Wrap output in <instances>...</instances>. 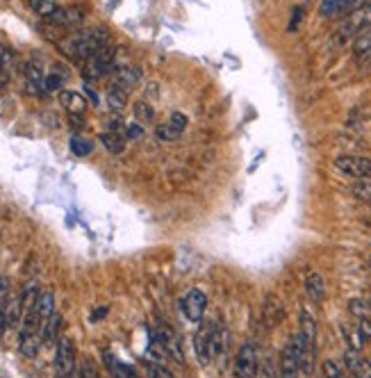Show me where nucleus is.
I'll return each instance as SVG.
<instances>
[{"label": "nucleus", "mask_w": 371, "mask_h": 378, "mask_svg": "<svg viewBox=\"0 0 371 378\" xmlns=\"http://www.w3.org/2000/svg\"><path fill=\"white\" fill-rule=\"evenodd\" d=\"M110 43V32L105 30L103 26H96V28H87V30H78V32L69 34L66 39H62L57 43L59 48L66 57L75 59V62H85L98 52L103 46Z\"/></svg>", "instance_id": "f257e3e1"}, {"label": "nucleus", "mask_w": 371, "mask_h": 378, "mask_svg": "<svg viewBox=\"0 0 371 378\" xmlns=\"http://www.w3.org/2000/svg\"><path fill=\"white\" fill-rule=\"evenodd\" d=\"M114 69H117V48L108 43V46H103L92 57L82 62V80H87L89 85V82L103 80L105 75H110Z\"/></svg>", "instance_id": "f03ea898"}, {"label": "nucleus", "mask_w": 371, "mask_h": 378, "mask_svg": "<svg viewBox=\"0 0 371 378\" xmlns=\"http://www.w3.org/2000/svg\"><path fill=\"white\" fill-rule=\"evenodd\" d=\"M303 349H305L303 335H301V332H294V335L290 337V342L285 344L283 353H280V367H278V376L280 378H299Z\"/></svg>", "instance_id": "7ed1b4c3"}, {"label": "nucleus", "mask_w": 371, "mask_h": 378, "mask_svg": "<svg viewBox=\"0 0 371 378\" xmlns=\"http://www.w3.org/2000/svg\"><path fill=\"white\" fill-rule=\"evenodd\" d=\"M371 28V3L358 7V10H353L351 14H346L342 17L337 26V37L342 41H348V39H355L360 32H365V30Z\"/></svg>", "instance_id": "20e7f679"}, {"label": "nucleus", "mask_w": 371, "mask_h": 378, "mask_svg": "<svg viewBox=\"0 0 371 378\" xmlns=\"http://www.w3.org/2000/svg\"><path fill=\"white\" fill-rule=\"evenodd\" d=\"M260 360H257V349L253 342H244L234 353L232 362V378H257Z\"/></svg>", "instance_id": "39448f33"}, {"label": "nucleus", "mask_w": 371, "mask_h": 378, "mask_svg": "<svg viewBox=\"0 0 371 378\" xmlns=\"http://www.w3.org/2000/svg\"><path fill=\"white\" fill-rule=\"evenodd\" d=\"M55 378H69L75 369V344L69 335H62L55 346Z\"/></svg>", "instance_id": "423d86ee"}, {"label": "nucleus", "mask_w": 371, "mask_h": 378, "mask_svg": "<svg viewBox=\"0 0 371 378\" xmlns=\"http://www.w3.org/2000/svg\"><path fill=\"white\" fill-rule=\"evenodd\" d=\"M205 308H208V294L199 290V287H192V290L185 292V297L180 299V310H183L185 319L192 321V324L203 321Z\"/></svg>", "instance_id": "0eeeda50"}, {"label": "nucleus", "mask_w": 371, "mask_h": 378, "mask_svg": "<svg viewBox=\"0 0 371 378\" xmlns=\"http://www.w3.org/2000/svg\"><path fill=\"white\" fill-rule=\"evenodd\" d=\"M335 169L339 173H344L348 178L362 180V178H371V160L362 155H339L335 157Z\"/></svg>", "instance_id": "6e6552de"}, {"label": "nucleus", "mask_w": 371, "mask_h": 378, "mask_svg": "<svg viewBox=\"0 0 371 378\" xmlns=\"http://www.w3.org/2000/svg\"><path fill=\"white\" fill-rule=\"evenodd\" d=\"M212 332H214L212 324H201L194 335V353L199 365L203 367H208L212 362Z\"/></svg>", "instance_id": "1a4fd4ad"}, {"label": "nucleus", "mask_w": 371, "mask_h": 378, "mask_svg": "<svg viewBox=\"0 0 371 378\" xmlns=\"http://www.w3.org/2000/svg\"><path fill=\"white\" fill-rule=\"evenodd\" d=\"M228 353H230V330L219 324V326H214V332H212V362H217L223 369Z\"/></svg>", "instance_id": "9d476101"}, {"label": "nucleus", "mask_w": 371, "mask_h": 378, "mask_svg": "<svg viewBox=\"0 0 371 378\" xmlns=\"http://www.w3.org/2000/svg\"><path fill=\"white\" fill-rule=\"evenodd\" d=\"M371 3V0H321L319 3V14L323 19H337V17H346L358 7Z\"/></svg>", "instance_id": "9b49d317"}, {"label": "nucleus", "mask_w": 371, "mask_h": 378, "mask_svg": "<svg viewBox=\"0 0 371 378\" xmlns=\"http://www.w3.org/2000/svg\"><path fill=\"white\" fill-rule=\"evenodd\" d=\"M110 82L130 94L141 82V69H137V66L132 64H121V66L117 64V69L110 73Z\"/></svg>", "instance_id": "f8f14e48"}, {"label": "nucleus", "mask_w": 371, "mask_h": 378, "mask_svg": "<svg viewBox=\"0 0 371 378\" xmlns=\"http://www.w3.org/2000/svg\"><path fill=\"white\" fill-rule=\"evenodd\" d=\"M155 337H157V342L162 344V349L171 355L173 360H178V362H185V353H183V344H180V337H178V332L169 328V326H157L155 328Z\"/></svg>", "instance_id": "ddd939ff"}, {"label": "nucleus", "mask_w": 371, "mask_h": 378, "mask_svg": "<svg viewBox=\"0 0 371 378\" xmlns=\"http://www.w3.org/2000/svg\"><path fill=\"white\" fill-rule=\"evenodd\" d=\"M285 319V306L276 294H267L262 304V321L267 328H276Z\"/></svg>", "instance_id": "4468645a"}, {"label": "nucleus", "mask_w": 371, "mask_h": 378, "mask_svg": "<svg viewBox=\"0 0 371 378\" xmlns=\"http://www.w3.org/2000/svg\"><path fill=\"white\" fill-rule=\"evenodd\" d=\"M82 21H85V10H80V7H57L48 23L52 28H78Z\"/></svg>", "instance_id": "2eb2a0df"}, {"label": "nucleus", "mask_w": 371, "mask_h": 378, "mask_svg": "<svg viewBox=\"0 0 371 378\" xmlns=\"http://www.w3.org/2000/svg\"><path fill=\"white\" fill-rule=\"evenodd\" d=\"M299 324H301V335H303V342H305V349H314L317 351V319L314 315L310 312L308 308L301 310V317H299Z\"/></svg>", "instance_id": "dca6fc26"}, {"label": "nucleus", "mask_w": 371, "mask_h": 378, "mask_svg": "<svg viewBox=\"0 0 371 378\" xmlns=\"http://www.w3.org/2000/svg\"><path fill=\"white\" fill-rule=\"evenodd\" d=\"M303 287H305V294L312 304H321V301L325 299V281L319 271H310V274L305 276Z\"/></svg>", "instance_id": "f3484780"}, {"label": "nucleus", "mask_w": 371, "mask_h": 378, "mask_svg": "<svg viewBox=\"0 0 371 378\" xmlns=\"http://www.w3.org/2000/svg\"><path fill=\"white\" fill-rule=\"evenodd\" d=\"M59 103H62V108L69 112V115H85L87 110V98L85 94L80 92H71V89H66V92H59Z\"/></svg>", "instance_id": "a211bd4d"}, {"label": "nucleus", "mask_w": 371, "mask_h": 378, "mask_svg": "<svg viewBox=\"0 0 371 378\" xmlns=\"http://www.w3.org/2000/svg\"><path fill=\"white\" fill-rule=\"evenodd\" d=\"M23 78H26V85L32 94L41 96L43 94V78L46 73L41 71V66L37 62H26L23 64Z\"/></svg>", "instance_id": "6ab92c4d"}, {"label": "nucleus", "mask_w": 371, "mask_h": 378, "mask_svg": "<svg viewBox=\"0 0 371 378\" xmlns=\"http://www.w3.org/2000/svg\"><path fill=\"white\" fill-rule=\"evenodd\" d=\"M59 330H62V315L59 312H52L46 321L41 324L39 328V335H41V342L43 344H52L59 339Z\"/></svg>", "instance_id": "aec40b11"}, {"label": "nucleus", "mask_w": 371, "mask_h": 378, "mask_svg": "<svg viewBox=\"0 0 371 378\" xmlns=\"http://www.w3.org/2000/svg\"><path fill=\"white\" fill-rule=\"evenodd\" d=\"M52 312H55V294H52V290H43V292H39V297H37V304H34V315H37V319H39V321L43 324Z\"/></svg>", "instance_id": "412c9836"}, {"label": "nucleus", "mask_w": 371, "mask_h": 378, "mask_svg": "<svg viewBox=\"0 0 371 378\" xmlns=\"http://www.w3.org/2000/svg\"><path fill=\"white\" fill-rule=\"evenodd\" d=\"M41 346H43V342H41L39 332H30V335L19 337V351H21L23 358H34V355L39 353Z\"/></svg>", "instance_id": "4be33fe9"}, {"label": "nucleus", "mask_w": 371, "mask_h": 378, "mask_svg": "<svg viewBox=\"0 0 371 378\" xmlns=\"http://www.w3.org/2000/svg\"><path fill=\"white\" fill-rule=\"evenodd\" d=\"M353 55L362 59V62H369L371 59V28L365 30V32H360L353 39Z\"/></svg>", "instance_id": "5701e85b"}, {"label": "nucleus", "mask_w": 371, "mask_h": 378, "mask_svg": "<svg viewBox=\"0 0 371 378\" xmlns=\"http://www.w3.org/2000/svg\"><path fill=\"white\" fill-rule=\"evenodd\" d=\"M126 103H128V92L126 89H121L117 85H108V105H110V110L114 112V115H121L126 108Z\"/></svg>", "instance_id": "b1692460"}, {"label": "nucleus", "mask_w": 371, "mask_h": 378, "mask_svg": "<svg viewBox=\"0 0 371 378\" xmlns=\"http://www.w3.org/2000/svg\"><path fill=\"white\" fill-rule=\"evenodd\" d=\"M105 362H108L110 372L114 378H139V374L134 372V369L130 365H126V362L117 360L112 353H105Z\"/></svg>", "instance_id": "393cba45"}, {"label": "nucleus", "mask_w": 371, "mask_h": 378, "mask_svg": "<svg viewBox=\"0 0 371 378\" xmlns=\"http://www.w3.org/2000/svg\"><path fill=\"white\" fill-rule=\"evenodd\" d=\"M339 330H342V337H344V342H346V349H351V351H362V346H365L367 342H365V337L360 335V330H358V326H339Z\"/></svg>", "instance_id": "a878e982"}, {"label": "nucleus", "mask_w": 371, "mask_h": 378, "mask_svg": "<svg viewBox=\"0 0 371 378\" xmlns=\"http://www.w3.org/2000/svg\"><path fill=\"white\" fill-rule=\"evenodd\" d=\"M101 143L108 148V153H112V155H121L126 150V137L123 135H119V132H103Z\"/></svg>", "instance_id": "bb28decb"}, {"label": "nucleus", "mask_w": 371, "mask_h": 378, "mask_svg": "<svg viewBox=\"0 0 371 378\" xmlns=\"http://www.w3.org/2000/svg\"><path fill=\"white\" fill-rule=\"evenodd\" d=\"M132 115L134 119H137V123L141 121V123H150V121L155 119V110H153V105L146 103V101H137L132 105Z\"/></svg>", "instance_id": "cd10ccee"}, {"label": "nucleus", "mask_w": 371, "mask_h": 378, "mask_svg": "<svg viewBox=\"0 0 371 378\" xmlns=\"http://www.w3.org/2000/svg\"><path fill=\"white\" fill-rule=\"evenodd\" d=\"M28 3H30V7H32L34 14H39V17L46 19V21L57 12L55 0H28Z\"/></svg>", "instance_id": "c85d7f7f"}, {"label": "nucleus", "mask_w": 371, "mask_h": 378, "mask_svg": "<svg viewBox=\"0 0 371 378\" xmlns=\"http://www.w3.org/2000/svg\"><path fill=\"white\" fill-rule=\"evenodd\" d=\"M348 312H351L353 317H358V319H362V317H369L371 315V301L362 299V297H355L348 301Z\"/></svg>", "instance_id": "c756f323"}, {"label": "nucleus", "mask_w": 371, "mask_h": 378, "mask_svg": "<svg viewBox=\"0 0 371 378\" xmlns=\"http://www.w3.org/2000/svg\"><path fill=\"white\" fill-rule=\"evenodd\" d=\"M351 194L355 196L358 201H365L371 203V178H362V180H355L351 185Z\"/></svg>", "instance_id": "7c9ffc66"}, {"label": "nucleus", "mask_w": 371, "mask_h": 378, "mask_svg": "<svg viewBox=\"0 0 371 378\" xmlns=\"http://www.w3.org/2000/svg\"><path fill=\"white\" fill-rule=\"evenodd\" d=\"M69 146H71V153L73 155H78V157H85L89 155L94 150V143L85 139V137H80V135H73L71 141H69Z\"/></svg>", "instance_id": "2f4dec72"}, {"label": "nucleus", "mask_w": 371, "mask_h": 378, "mask_svg": "<svg viewBox=\"0 0 371 378\" xmlns=\"http://www.w3.org/2000/svg\"><path fill=\"white\" fill-rule=\"evenodd\" d=\"M180 135L183 132H178L176 128H173L169 121L166 123H160L155 128V137L160 139V141H164V143H171V141H178L180 139Z\"/></svg>", "instance_id": "473e14b6"}, {"label": "nucleus", "mask_w": 371, "mask_h": 378, "mask_svg": "<svg viewBox=\"0 0 371 378\" xmlns=\"http://www.w3.org/2000/svg\"><path fill=\"white\" fill-rule=\"evenodd\" d=\"M321 376H323V378H344V369L339 367V362H337V360L325 358V360L321 362Z\"/></svg>", "instance_id": "72a5a7b5"}, {"label": "nucleus", "mask_w": 371, "mask_h": 378, "mask_svg": "<svg viewBox=\"0 0 371 378\" xmlns=\"http://www.w3.org/2000/svg\"><path fill=\"white\" fill-rule=\"evenodd\" d=\"M80 376L82 378H103V374H101V369H98V365L92 360V358H85L80 362Z\"/></svg>", "instance_id": "f704fd0d"}, {"label": "nucleus", "mask_w": 371, "mask_h": 378, "mask_svg": "<svg viewBox=\"0 0 371 378\" xmlns=\"http://www.w3.org/2000/svg\"><path fill=\"white\" fill-rule=\"evenodd\" d=\"M64 85V78L59 73H48L43 78V94H52V92H59Z\"/></svg>", "instance_id": "c9c22d12"}, {"label": "nucleus", "mask_w": 371, "mask_h": 378, "mask_svg": "<svg viewBox=\"0 0 371 378\" xmlns=\"http://www.w3.org/2000/svg\"><path fill=\"white\" fill-rule=\"evenodd\" d=\"M148 376L150 378H176L169 372V369L162 367L160 362H150V365H148Z\"/></svg>", "instance_id": "e433bc0d"}, {"label": "nucleus", "mask_w": 371, "mask_h": 378, "mask_svg": "<svg viewBox=\"0 0 371 378\" xmlns=\"http://www.w3.org/2000/svg\"><path fill=\"white\" fill-rule=\"evenodd\" d=\"M123 137L130 139V141H137L143 137V126L141 123H128L126 130H123Z\"/></svg>", "instance_id": "4c0bfd02"}, {"label": "nucleus", "mask_w": 371, "mask_h": 378, "mask_svg": "<svg viewBox=\"0 0 371 378\" xmlns=\"http://www.w3.org/2000/svg\"><path fill=\"white\" fill-rule=\"evenodd\" d=\"M169 123H171L173 128H176L178 132H185V128H187V117L183 115V112H171Z\"/></svg>", "instance_id": "58836bf2"}, {"label": "nucleus", "mask_w": 371, "mask_h": 378, "mask_svg": "<svg viewBox=\"0 0 371 378\" xmlns=\"http://www.w3.org/2000/svg\"><path fill=\"white\" fill-rule=\"evenodd\" d=\"M126 121H123V117H112L110 121H108V128H110V130L108 132H119V135H123V130H126Z\"/></svg>", "instance_id": "ea45409f"}, {"label": "nucleus", "mask_w": 371, "mask_h": 378, "mask_svg": "<svg viewBox=\"0 0 371 378\" xmlns=\"http://www.w3.org/2000/svg\"><path fill=\"white\" fill-rule=\"evenodd\" d=\"M358 330H360V335L365 337V342H369L371 339V317H362V319H358Z\"/></svg>", "instance_id": "a19ab883"}, {"label": "nucleus", "mask_w": 371, "mask_h": 378, "mask_svg": "<svg viewBox=\"0 0 371 378\" xmlns=\"http://www.w3.org/2000/svg\"><path fill=\"white\" fill-rule=\"evenodd\" d=\"M301 19H303V7H294V17H292V21H290V32H294V30L299 28Z\"/></svg>", "instance_id": "79ce46f5"}, {"label": "nucleus", "mask_w": 371, "mask_h": 378, "mask_svg": "<svg viewBox=\"0 0 371 378\" xmlns=\"http://www.w3.org/2000/svg\"><path fill=\"white\" fill-rule=\"evenodd\" d=\"M7 328L10 326H7V301H5V304H0V335H3Z\"/></svg>", "instance_id": "37998d69"}, {"label": "nucleus", "mask_w": 371, "mask_h": 378, "mask_svg": "<svg viewBox=\"0 0 371 378\" xmlns=\"http://www.w3.org/2000/svg\"><path fill=\"white\" fill-rule=\"evenodd\" d=\"M10 78H12V71H5V69L0 71V89L10 85Z\"/></svg>", "instance_id": "c03bdc74"}, {"label": "nucleus", "mask_w": 371, "mask_h": 378, "mask_svg": "<svg viewBox=\"0 0 371 378\" xmlns=\"http://www.w3.org/2000/svg\"><path fill=\"white\" fill-rule=\"evenodd\" d=\"M85 94L89 96V101H92L94 105H98V103H101V101H98V94L94 92V89L92 87H89V85H85Z\"/></svg>", "instance_id": "a18cd8bd"}, {"label": "nucleus", "mask_w": 371, "mask_h": 378, "mask_svg": "<svg viewBox=\"0 0 371 378\" xmlns=\"http://www.w3.org/2000/svg\"><path fill=\"white\" fill-rule=\"evenodd\" d=\"M105 315H108V308H98V310H94L92 319H94V321H101Z\"/></svg>", "instance_id": "49530a36"}, {"label": "nucleus", "mask_w": 371, "mask_h": 378, "mask_svg": "<svg viewBox=\"0 0 371 378\" xmlns=\"http://www.w3.org/2000/svg\"><path fill=\"white\" fill-rule=\"evenodd\" d=\"M69 378H82V376H80V369H78V367H75V369H73V372H71V376H69Z\"/></svg>", "instance_id": "de8ad7c7"}, {"label": "nucleus", "mask_w": 371, "mask_h": 378, "mask_svg": "<svg viewBox=\"0 0 371 378\" xmlns=\"http://www.w3.org/2000/svg\"><path fill=\"white\" fill-rule=\"evenodd\" d=\"M369 269H371V258H369Z\"/></svg>", "instance_id": "09e8293b"}, {"label": "nucleus", "mask_w": 371, "mask_h": 378, "mask_svg": "<svg viewBox=\"0 0 371 378\" xmlns=\"http://www.w3.org/2000/svg\"><path fill=\"white\" fill-rule=\"evenodd\" d=\"M276 378H280V376H276Z\"/></svg>", "instance_id": "8fccbe9b"}, {"label": "nucleus", "mask_w": 371, "mask_h": 378, "mask_svg": "<svg viewBox=\"0 0 371 378\" xmlns=\"http://www.w3.org/2000/svg\"><path fill=\"white\" fill-rule=\"evenodd\" d=\"M369 206H371V203H369Z\"/></svg>", "instance_id": "3c124183"}]
</instances>
